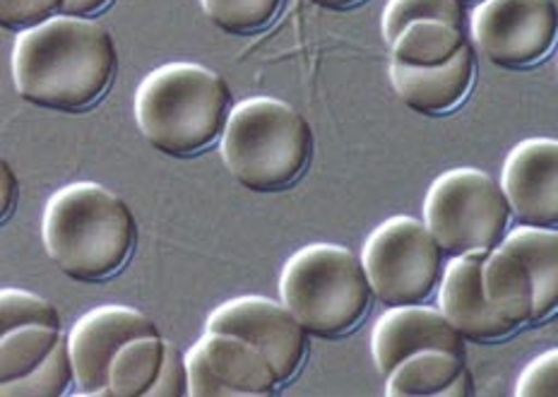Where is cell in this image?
<instances>
[{"label":"cell","instance_id":"obj_1","mask_svg":"<svg viewBox=\"0 0 558 397\" xmlns=\"http://www.w3.org/2000/svg\"><path fill=\"white\" fill-rule=\"evenodd\" d=\"M10 68L22 99L77 113L107 95L119 73V51L97 20L56 15L17 34Z\"/></svg>","mask_w":558,"mask_h":397},{"label":"cell","instance_id":"obj_2","mask_svg":"<svg viewBox=\"0 0 558 397\" xmlns=\"http://www.w3.org/2000/svg\"><path fill=\"white\" fill-rule=\"evenodd\" d=\"M41 241L63 275L77 282H101L131 261L137 219L107 185L75 181L58 189L46 203Z\"/></svg>","mask_w":558,"mask_h":397},{"label":"cell","instance_id":"obj_3","mask_svg":"<svg viewBox=\"0 0 558 397\" xmlns=\"http://www.w3.org/2000/svg\"><path fill=\"white\" fill-rule=\"evenodd\" d=\"M133 113L140 133L161 155L195 157L222 140L231 89L222 75L201 63H165L137 85Z\"/></svg>","mask_w":558,"mask_h":397},{"label":"cell","instance_id":"obj_4","mask_svg":"<svg viewBox=\"0 0 558 397\" xmlns=\"http://www.w3.org/2000/svg\"><path fill=\"white\" fill-rule=\"evenodd\" d=\"M313 145V128L292 104L248 97L231 107L219 152L231 179L243 189L277 193L304 177Z\"/></svg>","mask_w":558,"mask_h":397},{"label":"cell","instance_id":"obj_5","mask_svg":"<svg viewBox=\"0 0 558 397\" xmlns=\"http://www.w3.org/2000/svg\"><path fill=\"white\" fill-rule=\"evenodd\" d=\"M279 299L308 335L340 337L366 318L376 294L362 255L340 243H308L279 273Z\"/></svg>","mask_w":558,"mask_h":397},{"label":"cell","instance_id":"obj_6","mask_svg":"<svg viewBox=\"0 0 558 397\" xmlns=\"http://www.w3.org/2000/svg\"><path fill=\"white\" fill-rule=\"evenodd\" d=\"M510 219L513 209L501 181L474 167L444 171L424 197V225L450 255L498 249L508 237Z\"/></svg>","mask_w":558,"mask_h":397},{"label":"cell","instance_id":"obj_7","mask_svg":"<svg viewBox=\"0 0 558 397\" xmlns=\"http://www.w3.org/2000/svg\"><path fill=\"white\" fill-rule=\"evenodd\" d=\"M362 263L374 294L386 306L424 303L444 277L440 243L424 219L395 215L368 233Z\"/></svg>","mask_w":558,"mask_h":397},{"label":"cell","instance_id":"obj_8","mask_svg":"<svg viewBox=\"0 0 558 397\" xmlns=\"http://www.w3.org/2000/svg\"><path fill=\"white\" fill-rule=\"evenodd\" d=\"M472 39L494 65H537L558 44L554 0H482L470 17Z\"/></svg>","mask_w":558,"mask_h":397},{"label":"cell","instance_id":"obj_9","mask_svg":"<svg viewBox=\"0 0 558 397\" xmlns=\"http://www.w3.org/2000/svg\"><path fill=\"white\" fill-rule=\"evenodd\" d=\"M207 333H229L263 349L279 383H289L308 354V330L282 299L246 294L229 299L207 315Z\"/></svg>","mask_w":558,"mask_h":397},{"label":"cell","instance_id":"obj_10","mask_svg":"<svg viewBox=\"0 0 558 397\" xmlns=\"http://www.w3.org/2000/svg\"><path fill=\"white\" fill-rule=\"evenodd\" d=\"M145 335H159L157 323L147 313L123 303H104L80 315L68 333L77 395H111L109 373L116 354L123 345Z\"/></svg>","mask_w":558,"mask_h":397},{"label":"cell","instance_id":"obj_11","mask_svg":"<svg viewBox=\"0 0 558 397\" xmlns=\"http://www.w3.org/2000/svg\"><path fill=\"white\" fill-rule=\"evenodd\" d=\"M501 189L520 225L558 227V140L527 137L510 149Z\"/></svg>","mask_w":558,"mask_h":397},{"label":"cell","instance_id":"obj_12","mask_svg":"<svg viewBox=\"0 0 558 397\" xmlns=\"http://www.w3.org/2000/svg\"><path fill=\"white\" fill-rule=\"evenodd\" d=\"M426 349H444L468 359L464 337L456 325L446 318L444 311L426 303L388 306L371 330V357L380 376H388L407 357Z\"/></svg>","mask_w":558,"mask_h":397},{"label":"cell","instance_id":"obj_13","mask_svg":"<svg viewBox=\"0 0 558 397\" xmlns=\"http://www.w3.org/2000/svg\"><path fill=\"white\" fill-rule=\"evenodd\" d=\"M486 253L452 255L438 285V309L470 342L504 340L515 328L498 315L484 297L482 265Z\"/></svg>","mask_w":558,"mask_h":397},{"label":"cell","instance_id":"obj_14","mask_svg":"<svg viewBox=\"0 0 558 397\" xmlns=\"http://www.w3.org/2000/svg\"><path fill=\"white\" fill-rule=\"evenodd\" d=\"M476 77L472 44L452 61L436 68H412L390 61V85L404 107L424 116H444L468 99Z\"/></svg>","mask_w":558,"mask_h":397},{"label":"cell","instance_id":"obj_15","mask_svg":"<svg viewBox=\"0 0 558 397\" xmlns=\"http://www.w3.org/2000/svg\"><path fill=\"white\" fill-rule=\"evenodd\" d=\"M197 342L203 345L209 366L227 397H265L282 385L263 349L243 337L205 330Z\"/></svg>","mask_w":558,"mask_h":397},{"label":"cell","instance_id":"obj_16","mask_svg":"<svg viewBox=\"0 0 558 397\" xmlns=\"http://www.w3.org/2000/svg\"><path fill=\"white\" fill-rule=\"evenodd\" d=\"M482 289L488 306L515 330L534 323L532 275L513 251L498 246L484 255Z\"/></svg>","mask_w":558,"mask_h":397},{"label":"cell","instance_id":"obj_17","mask_svg":"<svg viewBox=\"0 0 558 397\" xmlns=\"http://www.w3.org/2000/svg\"><path fill=\"white\" fill-rule=\"evenodd\" d=\"M527 265L534 282V321L558 311V227L520 225L501 243Z\"/></svg>","mask_w":558,"mask_h":397},{"label":"cell","instance_id":"obj_18","mask_svg":"<svg viewBox=\"0 0 558 397\" xmlns=\"http://www.w3.org/2000/svg\"><path fill=\"white\" fill-rule=\"evenodd\" d=\"M468 366L462 359L444 349H426L407 357L386 376V395L390 397H440L448 385Z\"/></svg>","mask_w":558,"mask_h":397},{"label":"cell","instance_id":"obj_19","mask_svg":"<svg viewBox=\"0 0 558 397\" xmlns=\"http://www.w3.org/2000/svg\"><path fill=\"white\" fill-rule=\"evenodd\" d=\"M167 342L161 335H145L123 345L109 373L111 397H147L165 366Z\"/></svg>","mask_w":558,"mask_h":397},{"label":"cell","instance_id":"obj_20","mask_svg":"<svg viewBox=\"0 0 558 397\" xmlns=\"http://www.w3.org/2000/svg\"><path fill=\"white\" fill-rule=\"evenodd\" d=\"M468 39L464 29L448 25L438 20H422L407 27L398 39L392 41L390 53L392 61L412 65V68H436L452 61Z\"/></svg>","mask_w":558,"mask_h":397},{"label":"cell","instance_id":"obj_21","mask_svg":"<svg viewBox=\"0 0 558 397\" xmlns=\"http://www.w3.org/2000/svg\"><path fill=\"white\" fill-rule=\"evenodd\" d=\"M63 340V330L46 328V325H25V328L3 333L0 337V383L17 381L39 369Z\"/></svg>","mask_w":558,"mask_h":397},{"label":"cell","instance_id":"obj_22","mask_svg":"<svg viewBox=\"0 0 558 397\" xmlns=\"http://www.w3.org/2000/svg\"><path fill=\"white\" fill-rule=\"evenodd\" d=\"M75 385V366L70 357L68 335L39 369L17 381L0 383L3 397H61Z\"/></svg>","mask_w":558,"mask_h":397},{"label":"cell","instance_id":"obj_23","mask_svg":"<svg viewBox=\"0 0 558 397\" xmlns=\"http://www.w3.org/2000/svg\"><path fill=\"white\" fill-rule=\"evenodd\" d=\"M422 20L448 22L464 29V3L460 0H388L380 15V34L388 46L400 34Z\"/></svg>","mask_w":558,"mask_h":397},{"label":"cell","instance_id":"obj_24","mask_svg":"<svg viewBox=\"0 0 558 397\" xmlns=\"http://www.w3.org/2000/svg\"><path fill=\"white\" fill-rule=\"evenodd\" d=\"M213 25L236 37H246L272 25L284 0H201Z\"/></svg>","mask_w":558,"mask_h":397},{"label":"cell","instance_id":"obj_25","mask_svg":"<svg viewBox=\"0 0 558 397\" xmlns=\"http://www.w3.org/2000/svg\"><path fill=\"white\" fill-rule=\"evenodd\" d=\"M0 321H3V333L25 328V325L63 328L61 311L49 299L17 287H5L0 291Z\"/></svg>","mask_w":558,"mask_h":397},{"label":"cell","instance_id":"obj_26","mask_svg":"<svg viewBox=\"0 0 558 397\" xmlns=\"http://www.w3.org/2000/svg\"><path fill=\"white\" fill-rule=\"evenodd\" d=\"M520 397H558V347L546 349L520 371L515 383Z\"/></svg>","mask_w":558,"mask_h":397},{"label":"cell","instance_id":"obj_27","mask_svg":"<svg viewBox=\"0 0 558 397\" xmlns=\"http://www.w3.org/2000/svg\"><path fill=\"white\" fill-rule=\"evenodd\" d=\"M65 0H0V17L8 29H29L63 13Z\"/></svg>","mask_w":558,"mask_h":397},{"label":"cell","instance_id":"obj_28","mask_svg":"<svg viewBox=\"0 0 558 397\" xmlns=\"http://www.w3.org/2000/svg\"><path fill=\"white\" fill-rule=\"evenodd\" d=\"M183 395H189V366H185V352H181V349L169 340L165 366H161L159 378L147 397H183Z\"/></svg>","mask_w":558,"mask_h":397},{"label":"cell","instance_id":"obj_29","mask_svg":"<svg viewBox=\"0 0 558 397\" xmlns=\"http://www.w3.org/2000/svg\"><path fill=\"white\" fill-rule=\"evenodd\" d=\"M185 366H189V395L191 397H227L225 388L219 385L213 366L201 342H195L185 352Z\"/></svg>","mask_w":558,"mask_h":397},{"label":"cell","instance_id":"obj_30","mask_svg":"<svg viewBox=\"0 0 558 397\" xmlns=\"http://www.w3.org/2000/svg\"><path fill=\"white\" fill-rule=\"evenodd\" d=\"M17 197H20V179L15 169L3 161L0 165V209H3V217L13 215V209L17 205Z\"/></svg>","mask_w":558,"mask_h":397},{"label":"cell","instance_id":"obj_31","mask_svg":"<svg viewBox=\"0 0 558 397\" xmlns=\"http://www.w3.org/2000/svg\"><path fill=\"white\" fill-rule=\"evenodd\" d=\"M111 0H65L61 15H75V17H95L101 10H107Z\"/></svg>","mask_w":558,"mask_h":397},{"label":"cell","instance_id":"obj_32","mask_svg":"<svg viewBox=\"0 0 558 397\" xmlns=\"http://www.w3.org/2000/svg\"><path fill=\"white\" fill-rule=\"evenodd\" d=\"M474 393V378H472V371L464 366L460 371V376L452 381L448 388L444 390V395L440 397H470Z\"/></svg>","mask_w":558,"mask_h":397},{"label":"cell","instance_id":"obj_33","mask_svg":"<svg viewBox=\"0 0 558 397\" xmlns=\"http://www.w3.org/2000/svg\"><path fill=\"white\" fill-rule=\"evenodd\" d=\"M311 3H316L320 8H332V10H342V8H352L359 5L362 0H311Z\"/></svg>","mask_w":558,"mask_h":397},{"label":"cell","instance_id":"obj_34","mask_svg":"<svg viewBox=\"0 0 558 397\" xmlns=\"http://www.w3.org/2000/svg\"><path fill=\"white\" fill-rule=\"evenodd\" d=\"M460 3H464V5H468V3H476V5H480L482 0H460Z\"/></svg>","mask_w":558,"mask_h":397}]
</instances>
